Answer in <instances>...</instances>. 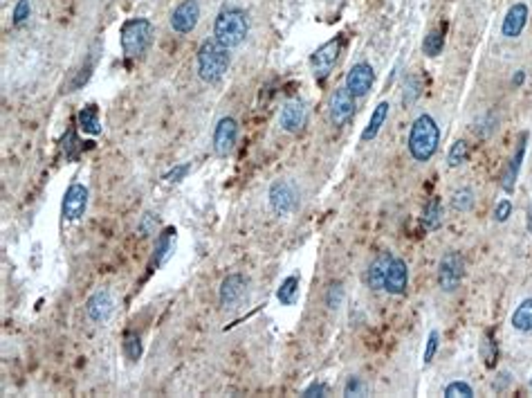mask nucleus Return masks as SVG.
Masks as SVG:
<instances>
[{"instance_id": "1", "label": "nucleus", "mask_w": 532, "mask_h": 398, "mask_svg": "<svg viewBox=\"0 0 532 398\" xmlns=\"http://www.w3.org/2000/svg\"><path fill=\"white\" fill-rule=\"evenodd\" d=\"M438 142H440V129L438 124L434 122L432 115H420L418 120L411 124L409 131V154L418 163H427L432 160L434 154L438 151Z\"/></svg>"}, {"instance_id": "2", "label": "nucleus", "mask_w": 532, "mask_h": 398, "mask_svg": "<svg viewBox=\"0 0 532 398\" xmlns=\"http://www.w3.org/2000/svg\"><path fill=\"white\" fill-rule=\"evenodd\" d=\"M247 32H250V21L238 7H225L213 23V36L225 48H238L245 41Z\"/></svg>"}, {"instance_id": "3", "label": "nucleus", "mask_w": 532, "mask_h": 398, "mask_svg": "<svg viewBox=\"0 0 532 398\" xmlns=\"http://www.w3.org/2000/svg\"><path fill=\"white\" fill-rule=\"evenodd\" d=\"M229 67V48L220 45L216 39L204 41L198 50V72L204 81H218Z\"/></svg>"}, {"instance_id": "4", "label": "nucleus", "mask_w": 532, "mask_h": 398, "mask_svg": "<svg viewBox=\"0 0 532 398\" xmlns=\"http://www.w3.org/2000/svg\"><path fill=\"white\" fill-rule=\"evenodd\" d=\"M153 39V25L147 19H131L122 28V50L128 59L142 56Z\"/></svg>"}, {"instance_id": "5", "label": "nucleus", "mask_w": 532, "mask_h": 398, "mask_svg": "<svg viewBox=\"0 0 532 398\" xmlns=\"http://www.w3.org/2000/svg\"><path fill=\"white\" fill-rule=\"evenodd\" d=\"M465 275V261H462L460 252H447L440 264H438V286L443 291H456Z\"/></svg>"}, {"instance_id": "6", "label": "nucleus", "mask_w": 532, "mask_h": 398, "mask_svg": "<svg viewBox=\"0 0 532 398\" xmlns=\"http://www.w3.org/2000/svg\"><path fill=\"white\" fill-rule=\"evenodd\" d=\"M297 189L292 182L277 180L270 187V207L277 216H286L297 207Z\"/></svg>"}, {"instance_id": "7", "label": "nucleus", "mask_w": 532, "mask_h": 398, "mask_svg": "<svg viewBox=\"0 0 532 398\" xmlns=\"http://www.w3.org/2000/svg\"><path fill=\"white\" fill-rule=\"evenodd\" d=\"M238 140V124L234 117H222L213 129V151L220 158H227L236 147Z\"/></svg>"}, {"instance_id": "8", "label": "nucleus", "mask_w": 532, "mask_h": 398, "mask_svg": "<svg viewBox=\"0 0 532 398\" xmlns=\"http://www.w3.org/2000/svg\"><path fill=\"white\" fill-rule=\"evenodd\" d=\"M339 50H341V39H332L328 43H323L321 48L315 50L310 56V65H312V72L317 79L328 77V72L332 70V65L339 56Z\"/></svg>"}, {"instance_id": "9", "label": "nucleus", "mask_w": 532, "mask_h": 398, "mask_svg": "<svg viewBox=\"0 0 532 398\" xmlns=\"http://www.w3.org/2000/svg\"><path fill=\"white\" fill-rule=\"evenodd\" d=\"M85 207H88V187L79 182L70 185L61 202L63 218H67V221H79L85 214Z\"/></svg>"}, {"instance_id": "10", "label": "nucleus", "mask_w": 532, "mask_h": 398, "mask_svg": "<svg viewBox=\"0 0 532 398\" xmlns=\"http://www.w3.org/2000/svg\"><path fill=\"white\" fill-rule=\"evenodd\" d=\"M200 19V5L198 0H184L180 3L173 14H171V28H173L178 34H189L195 30Z\"/></svg>"}, {"instance_id": "11", "label": "nucleus", "mask_w": 532, "mask_h": 398, "mask_svg": "<svg viewBox=\"0 0 532 398\" xmlns=\"http://www.w3.org/2000/svg\"><path fill=\"white\" fill-rule=\"evenodd\" d=\"M247 286L250 282L243 275H229L220 286V306L222 308H236L240 302L247 297Z\"/></svg>"}, {"instance_id": "12", "label": "nucleus", "mask_w": 532, "mask_h": 398, "mask_svg": "<svg viewBox=\"0 0 532 398\" xmlns=\"http://www.w3.org/2000/svg\"><path fill=\"white\" fill-rule=\"evenodd\" d=\"M355 113V95H350V90L337 88L330 99V120L334 126H344Z\"/></svg>"}, {"instance_id": "13", "label": "nucleus", "mask_w": 532, "mask_h": 398, "mask_svg": "<svg viewBox=\"0 0 532 398\" xmlns=\"http://www.w3.org/2000/svg\"><path fill=\"white\" fill-rule=\"evenodd\" d=\"M375 83V72L368 63H355L346 74V88L350 90V95L364 97Z\"/></svg>"}, {"instance_id": "14", "label": "nucleus", "mask_w": 532, "mask_h": 398, "mask_svg": "<svg viewBox=\"0 0 532 398\" xmlns=\"http://www.w3.org/2000/svg\"><path fill=\"white\" fill-rule=\"evenodd\" d=\"M279 122H281V129L288 131V133L301 131L306 126V122H308V111H306L304 101H299V99L288 101V104L281 108Z\"/></svg>"}, {"instance_id": "15", "label": "nucleus", "mask_w": 532, "mask_h": 398, "mask_svg": "<svg viewBox=\"0 0 532 398\" xmlns=\"http://www.w3.org/2000/svg\"><path fill=\"white\" fill-rule=\"evenodd\" d=\"M407 284H409V268L402 259L393 257L389 270H386V277H384V291L391 293V295H402L407 291Z\"/></svg>"}, {"instance_id": "16", "label": "nucleus", "mask_w": 532, "mask_h": 398, "mask_svg": "<svg viewBox=\"0 0 532 398\" xmlns=\"http://www.w3.org/2000/svg\"><path fill=\"white\" fill-rule=\"evenodd\" d=\"M113 311H115V302H113V295L108 291L94 293L88 300V304H85V313H88V317L92 322H97V324H104V322L113 315Z\"/></svg>"}, {"instance_id": "17", "label": "nucleus", "mask_w": 532, "mask_h": 398, "mask_svg": "<svg viewBox=\"0 0 532 398\" xmlns=\"http://www.w3.org/2000/svg\"><path fill=\"white\" fill-rule=\"evenodd\" d=\"M526 23H528V7L523 3L512 5L508 10V14H505V19H503V28H501L503 36L517 39L523 32V28H526Z\"/></svg>"}, {"instance_id": "18", "label": "nucleus", "mask_w": 532, "mask_h": 398, "mask_svg": "<svg viewBox=\"0 0 532 398\" xmlns=\"http://www.w3.org/2000/svg\"><path fill=\"white\" fill-rule=\"evenodd\" d=\"M391 261H393L391 252H380V255L373 259V264L368 266V270H366V284L371 286V288H382L386 270H389Z\"/></svg>"}, {"instance_id": "19", "label": "nucleus", "mask_w": 532, "mask_h": 398, "mask_svg": "<svg viewBox=\"0 0 532 398\" xmlns=\"http://www.w3.org/2000/svg\"><path fill=\"white\" fill-rule=\"evenodd\" d=\"M526 142H528V133H523L521 140H519L517 154H514V158L510 160V165H508V169H505V174H503L501 185H503L505 191H512V189H514V182H517V176H519V167H521V163H523V156H526Z\"/></svg>"}, {"instance_id": "20", "label": "nucleus", "mask_w": 532, "mask_h": 398, "mask_svg": "<svg viewBox=\"0 0 532 398\" xmlns=\"http://www.w3.org/2000/svg\"><path fill=\"white\" fill-rule=\"evenodd\" d=\"M173 248H175V230L173 227H167L164 232L158 236L156 241V255H153V266H162L164 261L173 255Z\"/></svg>"}, {"instance_id": "21", "label": "nucleus", "mask_w": 532, "mask_h": 398, "mask_svg": "<svg viewBox=\"0 0 532 398\" xmlns=\"http://www.w3.org/2000/svg\"><path fill=\"white\" fill-rule=\"evenodd\" d=\"M389 101H380V104L375 106V111L371 113V120H368V126L362 131V140L364 142H368V140H373L377 133H380V129H382V124L386 122V117H389Z\"/></svg>"}, {"instance_id": "22", "label": "nucleus", "mask_w": 532, "mask_h": 398, "mask_svg": "<svg viewBox=\"0 0 532 398\" xmlns=\"http://www.w3.org/2000/svg\"><path fill=\"white\" fill-rule=\"evenodd\" d=\"M423 227L425 230H429V232H434V230H438V227L443 225V205H440V198H432L425 205V209H423Z\"/></svg>"}, {"instance_id": "23", "label": "nucleus", "mask_w": 532, "mask_h": 398, "mask_svg": "<svg viewBox=\"0 0 532 398\" xmlns=\"http://www.w3.org/2000/svg\"><path fill=\"white\" fill-rule=\"evenodd\" d=\"M512 326L521 333H532V297L521 302L512 313Z\"/></svg>"}, {"instance_id": "24", "label": "nucleus", "mask_w": 532, "mask_h": 398, "mask_svg": "<svg viewBox=\"0 0 532 398\" xmlns=\"http://www.w3.org/2000/svg\"><path fill=\"white\" fill-rule=\"evenodd\" d=\"M79 126L83 133L88 135H99L101 133V122H99V108L94 104H88L85 108H81L79 113Z\"/></svg>"}, {"instance_id": "25", "label": "nucleus", "mask_w": 532, "mask_h": 398, "mask_svg": "<svg viewBox=\"0 0 532 398\" xmlns=\"http://www.w3.org/2000/svg\"><path fill=\"white\" fill-rule=\"evenodd\" d=\"M297 295H299V277L290 275L281 282L279 291H277V300L283 304V306H292L297 302Z\"/></svg>"}, {"instance_id": "26", "label": "nucleus", "mask_w": 532, "mask_h": 398, "mask_svg": "<svg viewBox=\"0 0 532 398\" xmlns=\"http://www.w3.org/2000/svg\"><path fill=\"white\" fill-rule=\"evenodd\" d=\"M443 48H445V36H443V32H438V30H432L425 36V43H423V52L427 54V56H438L440 52H443Z\"/></svg>"}, {"instance_id": "27", "label": "nucleus", "mask_w": 532, "mask_h": 398, "mask_svg": "<svg viewBox=\"0 0 532 398\" xmlns=\"http://www.w3.org/2000/svg\"><path fill=\"white\" fill-rule=\"evenodd\" d=\"M474 191H471L469 187H462L458 191H454L451 196V207L456 211H469L471 207H474Z\"/></svg>"}, {"instance_id": "28", "label": "nucleus", "mask_w": 532, "mask_h": 398, "mask_svg": "<svg viewBox=\"0 0 532 398\" xmlns=\"http://www.w3.org/2000/svg\"><path fill=\"white\" fill-rule=\"evenodd\" d=\"M124 353L128 360H140L142 355V342H140V335H137L135 331H128L124 335Z\"/></svg>"}, {"instance_id": "29", "label": "nucleus", "mask_w": 532, "mask_h": 398, "mask_svg": "<svg viewBox=\"0 0 532 398\" xmlns=\"http://www.w3.org/2000/svg\"><path fill=\"white\" fill-rule=\"evenodd\" d=\"M467 158H469V147H467V144L462 142V140L454 142L451 149H449V156H447L449 167H458L462 163H467Z\"/></svg>"}, {"instance_id": "30", "label": "nucleus", "mask_w": 532, "mask_h": 398, "mask_svg": "<svg viewBox=\"0 0 532 398\" xmlns=\"http://www.w3.org/2000/svg\"><path fill=\"white\" fill-rule=\"evenodd\" d=\"M61 144H63V154H65V158H67V160H79L81 144H79V140H76L74 131H67V133L63 135Z\"/></svg>"}, {"instance_id": "31", "label": "nucleus", "mask_w": 532, "mask_h": 398, "mask_svg": "<svg viewBox=\"0 0 532 398\" xmlns=\"http://www.w3.org/2000/svg\"><path fill=\"white\" fill-rule=\"evenodd\" d=\"M344 302V288H341L339 282H334L328 286V293H326V304H328L330 311H337Z\"/></svg>"}, {"instance_id": "32", "label": "nucleus", "mask_w": 532, "mask_h": 398, "mask_svg": "<svg viewBox=\"0 0 532 398\" xmlns=\"http://www.w3.org/2000/svg\"><path fill=\"white\" fill-rule=\"evenodd\" d=\"M445 396H447V398H456V396L471 398V396H474V389H471L467 383H460V380H456V383H449L447 387H445Z\"/></svg>"}, {"instance_id": "33", "label": "nucleus", "mask_w": 532, "mask_h": 398, "mask_svg": "<svg viewBox=\"0 0 532 398\" xmlns=\"http://www.w3.org/2000/svg\"><path fill=\"white\" fill-rule=\"evenodd\" d=\"M30 14H32L30 0H19L16 7H14V25H23L25 21L30 19Z\"/></svg>"}, {"instance_id": "34", "label": "nucleus", "mask_w": 532, "mask_h": 398, "mask_svg": "<svg viewBox=\"0 0 532 398\" xmlns=\"http://www.w3.org/2000/svg\"><path fill=\"white\" fill-rule=\"evenodd\" d=\"M420 97V79L418 77H409L407 81V90H405V106H411L414 101Z\"/></svg>"}, {"instance_id": "35", "label": "nucleus", "mask_w": 532, "mask_h": 398, "mask_svg": "<svg viewBox=\"0 0 532 398\" xmlns=\"http://www.w3.org/2000/svg\"><path fill=\"white\" fill-rule=\"evenodd\" d=\"M438 340H440V335H438V331H432L429 333V340H427V349H425V358H423V362L425 365H429V362L434 360V355H436V351H438Z\"/></svg>"}, {"instance_id": "36", "label": "nucleus", "mask_w": 532, "mask_h": 398, "mask_svg": "<svg viewBox=\"0 0 532 398\" xmlns=\"http://www.w3.org/2000/svg\"><path fill=\"white\" fill-rule=\"evenodd\" d=\"M156 225H158V216L151 214V211H147V214L142 216V221H140V232H142V236H151L153 232H156Z\"/></svg>"}, {"instance_id": "37", "label": "nucleus", "mask_w": 532, "mask_h": 398, "mask_svg": "<svg viewBox=\"0 0 532 398\" xmlns=\"http://www.w3.org/2000/svg\"><path fill=\"white\" fill-rule=\"evenodd\" d=\"M364 394H366V385L359 378H350L344 387V396H364Z\"/></svg>"}, {"instance_id": "38", "label": "nucleus", "mask_w": 532, "mask_h": 398, "mask_svg": "<svg viewBox=\"0 0 532 398\" xmlns=\"http://www.w3.org/2000/svg\"><path fill=\"white\" fill-rule=\"evenodd\" d=\"M510 214H512V202H510V200H501L499 205H496V209H494V218H496L499 223L508 221Z\"/></svg>"}, {"instance_id": "39", "label": "nucleus", "mask_w": 532, "mask_h": 398, "mask_svg": "<svg viewBox=\"0 0 532 398\" xmlns=\"http://www.w3.org/2000/svg\"><path fill=\"white\" fill-rule=\"evenodd\" d=\"M189 169H191V165H189V163L173 167V169H171V171L167 174V180H169V182H180V180H182V178L189 174Z\"/></svg>"}, {"instance_id": "40", "label": "nucleus", "mask_w": 532, "mask_h": 398, "mask_svg": "<svg viewBox=\"0 0 532 398\" xmlns=\"http://www.w3.org/2000/svg\"><path fill=\"white\" fill-rule=\"evenodd\" d=\"M326 392H328V387H326V383H312L310 387L304 389V396H326Z\"/></svg>"}, {"instance_id": "41", "label": "nucleus", "mask_w": 532, "mask_h": 398, "mask_svg": "<svg viewBox=\"0 0 532 398\" xmlns=\"http://www.w3.org/2000/svg\"><path fill=\"white\" fill-rule=\"evenodd\" d=\"M499 378H501V383H496V380H494V385H492V387L496 389V392H503V389L510 385V380H512V378H510V374H501Z\"/></svg>"}, {"instance_id": "42", "label": "nucleus", "mask_w": 532, "mask_h": 398, "mask_svg": "<svg viewBox=\"0 0 532 398\" xmlns=\"http://www.w3.org/2000/svg\"><path fill=\"white\" fill-rule=\"evenodd\" d=\"M485 349H487V365L492 367V360H494V344H492V337L487 335V340H485Z\"/></svg>"}, {"instance_id": "43", "label": "nucleus", "mask_w": 532, "mask_h": 398, "mask_svg": "<svg viewBox=\"0 0 532 398\" xmlns=\"http://www.w3.org/2000/svg\"><path fill=\"white\" fill-rule=\"evenodd\" d=\"M523 81H526V72H517V74H514V79H512L514 86H521Z\"/></svg>"}, {"instance_id": "44", "label": "nucleus", "mask_w": 532, "mask_h": 398, "mask_svg": "<svg viewBox=\"0 0 532 398\" xmlns=\"http://www.w3.org/2000/svg\"><path fill=\"white\" fill-rule=\"evenodd\" d=\"M528 230L532 232V207L528 209Z\"/></svg>"}, {"instance_id": "45", "label": "nucleus", "mask_w": 532, "mask_h": 398, "mask_svg": "<svg viewBox=\"0 0 532 398\" xmlns=\"http://www.w3.org/2000/svg\"><path fill=\"white\" fill-rule=\"evenodd\" d=\"M530 387H532V380H530Z\"/></svg>"}]
</instances>
